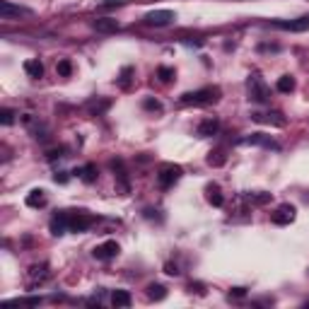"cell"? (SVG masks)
<instances>
[{
	"label": "cell",
	"instance_id": "4",
	"mask_svg": "<svg viewBox=\"0 0 309 309\" xmlns=\"http://www.w3.org/2000/svg\"><path fill=\"white\" fill-rule=\"evenodd\" d=\"M49 278H51L49 263H37V266H32L27 273V287H39V285H44Z\"/></svg>",
	"mask_w": 309,
	"mask_h": 309
},
{
	"label": "cell",
	"instance_id": "13",
	"mask_svg": "<svg viewBox=\"0 0 309 309\" xmlns=\"http://www.w3.org/2000/svg\"><path fill=\"white\" fill-rule=\"evenodd\" d=\"M217 128H220L217 119H203V121L198 123V131H196V133L201 135V138H210V135L217 133Z\"/></svg>",
	"mask_w": 309,
	"mask_h": 309
},
{
	"label": "cell",
	"instance_id": "23",
	"mask_svg": "<svg viewBox=\"0 0 309 309\" xmlns=\"http://www.w3.org/2000/svg\"><path fill=\"white\" fill-rule=\"evenodd\" d=\"M56 73H58L61 78H68V75L73 73V66H70V61H66V58H63V61H58V66H56Z\"/></svg>",
	"mask_w": 309,
	"mask_h": 309
},
{
	"label": "cell",
	"instance_id": "17",
	"mask_svg": "<svg viewBox=\"0 0 309 309\" xmlns=\"http://www.w3.org/2000/svg\"><path fill=\"white\" fill-rule=\"evenodd\" d=\"M75 174L80 176L85 184H92L94 179H97V169H94V164H85V167H80Z\"/></svg>",
	"mask_w": 309,
	"mask_h": 309
},
{
	"label": "cell",
	"instance_id": "8",
	"mask_svg": "<svg viewBox=\"0 0 309 309\" xmlns=\"http://www.w3.org/2000/svg\"><path fill=\"white\" fill-rule=\"evenodd\" d=\"M145 22L152 27H167L169 22H174V13L172 10H152V13H148Z\"/></svg>",
	"mask_w": 309,
	"mask_h": 309
},
{
	"label": "cell",
	"instance_id": "6",
	"mask_svg": "<svg viewBox=\"0 0 309 309\" xmlns=\"http://www.w3.org/2000/svg\"><path fill=\"white\" fill-rule=\"evenodd\" d=\"M32 10L29 8H22V5H13L10 0H3L0 3V17L3 20H13V17H29Z\"/></svg>",
	"mask_w": 309,
	"mask_h": 309
},
{
	"label": "cell",
	"instance_id": "31",
	"mask_svg": "<svg viewBox=\"0 0 309 309\" xmlns=\"http://www.w3.org/2000/svg\"><path fill=\"white\" fill-rule=\"evenodd\" d=\"M232 295H234V297H242L244 295V287H234V290H232Z\"/></svg>",
	"mask_w": 309,
	"mask_h": 309
},
{
	"label": "cell",
	"instance_id": "20",
	"mask_svg": "<svg viewBox=\"0 0 309 309\" xmlns=\"http://www.w3.org/2000/svg\"><path fill=\"white\" fill-rule=\"evenodd\" d=\"M87 109L92 111L94 116H99L102 111H107V109H109V102H107V99H92V102L87 104Z\"/></svg>",
	"mask_w": 309,
	"mask_h": 309
},
{
	"label": "cell",
	"instance_id": "27",
	"mask_svg": "<svg viewBox=\"0 0 309 309\" xmlns=\"http://www.w3.org/2000/svg\"><path fill=\"white\" fill-rule=\"evenodd\" d=\"M123 3H126V0H109V3H102L99 8H102V10H109V8H121Z\"/></svg>",
	"mask_w": 309,
	"mask_h": 309
},
{
	"label": "cell",
	"instance_id": "25",
	"mask_svg": "<svg viewBox=\"0 0 309 309\" xmlns=\"http://www.w3.org/2000/svg\"><path fill=\"white\" fill-rule=\"evenodd\" d=\"M157 75H160L162 82H169L172 78H174V70H172V68H160V70H157Z\"/></svg>",
	"mask_w": 309,
	"mask_h": 309
},
{
	"label": "cell",
	"instance_id": "26",
	"mask_svg": "<svg viewBox=\"0 0 309 309\" xmlns=\"http://www.w3.org/2000/svg\"><path fill=\"white\" fill-rule=\"evenodd\" d=\"M270 198V193H263V191H258V196H249V201L254 203H266Z\"/></svg>",
	"mask_w": 309,
	"mask_h": 309
},
{
	"label": "cell",
	"instance_id": "28",
	"mask_svg": "<svg viewBox=\"0 0 309 309\" xmlns=\"http://www.w3.org/2000/svg\"><path fill=\"white\" fill-rule=\"evenodd\" d=\"M164 273H167V275H179V270H176L174 263H167V266H164Z\"/></svg>",
	"mask_w": 309,
	"mask_h": 309
},
{
	"label": "cell",
	"instance_id": "30",
	"mask_svg": "<svg viewBox=\"0 0 309 309\" xmlns=\"http://www.w3.org/2000/svg\"><path fill=\"white\" fill-rule=\"evenodd\" d=\"M56 181H61V184H66V181H68V176L63 174V172H61V174H56Z\"/></svg>",
	"mask_w": 309,
	"mask_h": 309
},
{
	"label": "cell",
	"instance_id": "22",
	"mask_svg": "<svg viewBox=\"0 0 309 309\" xmlns=\"http://www.w3.org/2000/svg\"><path fill=\"white\" fill-rule=\"evenodd\" d=\"M164 295H167V290H164L162 285H155V282L148 285V297L150 299H157V302H160V299H164Z\"/></svg>",
	"mask_w": 309,
	"mask_h": 309
},
{
	"label": "cell",
	"instance_id": "24",
	"mask_svg": "<svg viewBox=\"0 0 309 309\" xmlns=\"http://www.w3.org/2000/svg\"><path fill=\"white\" fill-rule=\"evenodd\" d=\"M0 121H3V126H13L15 123V111L13 109H3V111H0Z\"/></svg>",
	"mask_w": 309,
	"mask_h": 309
},
{
	"label": "cell",
	"instance_id": "7",
	"mask_svg": "<svg viewBox=\"0 0 309 309\" xmlns=\"http://www.w3.org/2000/svg\"><path fill=\"white\" fill-rule=\"evenodd\" d=\"M119 251H121V246L114 242V239H109V242H102L99 246H94L92 254H94V258H97V261H109V258H114Z\"/></svg>",
	"mask_w": 309,
	"mask_h": 309
},
{
	"label": "cell",
	"instance_id": "12",
	"mask_svg": "<svg viewBox=\"0 0 309 309\" xmlns=\"http://www.w3.org/2000/svg\"><path fill=\"white\" fill-rule=\"evenodd\" d=\"M94 29H97V32H102V34H114V32H119V29H121V25H119V20L102 17V20H94Z\"/></svg>",
	"mask_w": 309,
	"mask_h": 309
},
{
	"label": "cell",
	"instance_id": "11",
	"mask_svg": "<svg viewBox=\"0 0 309 309\" xmlns=\"http://www.w3.org/2000/svg\"><path fill=\"white\" fill-rule=\"evenodd\" d=\"M22 121H25V126H27L29 131L34 133V138H37V140H39V138H41V140H46V128H44V123H39L34 116H32V114H25V116H22Z\"/></svg>",
	"mask_w": 309,
	"mask_h": 309
},
{
	"label": "cell",
	"instance_id": "21",
	"mask_svg": "<svg viewBox=\"0 0 309 309\" xmlns=\"http://www.w3.org/2000/svg\"><path fill=\"white\" fill-rule=\"evenodd\" d=\"M208 201L213 203L215 208H220V205L225 203V198H222V193H220V188L217 186H208Z\"/></svg>",
	"mask_w": 309,
	"mask_h": 309
},
{
	"label": "cell",
	"instance_id": "15",
	"mask_svg": "<svg viewBox=\"0 0 309 309\" xmlns=\"http://www.w3.org/2000/svg\"><path fill=\"white\" fill-rule=\"evenodd\" d=\"M27 205L29 208H44V205H46V191H41V188L29 191L27 193Z\"/></svg>",
	"mask_w": 309,
	"mask_h": 309
},
{
	"label": "cell",
	"instance_id": "10",
	"mask_svg": "<svg viewBox=\"0 0 309 309\" xmlns=\"http://www.w3.org/2000/svg\"><path fill=\"white\" fill-rule=\"evenodd\" d=\"M270 220H273L275 225H290V222L295 220V208L287 205V203H285V205H278L275 213L270 215Z\"/></svg>",
	"mask_w": 309,
	"mask_h": 309
},
{
	"label": "cell",
	"instance_id": "18",
	"mask_svg": "<svg viewBox=\"0 0 309 309\" xmlns=\"http://www.w3.org/2000/svg\"><path fill=\"white\" fill-rule=\"evenodd\" d=\"M66 229H68V222H66V213H58V215H56L54 220H51V232H54L56 237H58V234H63Z\"/></svg>",
	"mask_w": 309,
	"mask_h": 309
},
{
	"label": "cell",
	"instance_id": "1",
	"mask_svg": "<svg viewBox=\"0 0 309 309\" xmlns=\"http://www.w3.org/2000/svg\"><path fill=\"white\" fill-rule=\"evenodd\" d=\"M220 97V90L217 87H203V90H196V92H188L181 97V104H193V107H201V104H213Z\"/></svg>",
	"mask_w": 309,
	"mask_h": 309
},
{
	"label": "cell",
	"instance_id": "3",
	"mask_svg": "<svg viewBox=\"0 0 309 309\" xmlns=\"http://www.w3.org/2000/svg\"><path fill=\"white\" fill-rule=\"evenodd\" d=\"M268 97H270V90L266 87V82L261 80L258 75H251L249 78V99L263 104V102H268Z\"/></svg>",
	"mask_w": 309,
	"mask_h": 309
},
{
	"label": "cell",
	"instance_id": "9",
	"mask_svg": "<svg viewBox=\"0 0 309 309\" xmlns=\"http://www.w3.org/2000/svg\"><path fill=\"white\" fill-rule=\"evenodd\" d=\"M273 27L285 29V32H307V29H309V15H307V17L290 20V22H282V20H278V22H273Z\"/></svg>",
	"mask_w": 309,
	"mask_h": 309
},
{
	"label": "cell",
	"instance_id": "16",
	"mask_svg": "<svg viewBox=\"0 0 309 309\" xmlns=\"http://www.w3.org/2000/svg\"><path fill=\"white\" fill-rule=\"evenodd\" d=\"M25 73H27L29 78H41V75H44V66H41L39 58H29V61H25Z\"/></svg>",
	"mask_w": 309,
	"mask_h": 309
},
{
	"label": "cell",
	"instance_id": "19",
	"mask_svg": "<svg viewBox=\"0 0 309 309\" xmlns=\"http://www.w3.org/2000/svg\"><path fill=\"white\" fill-rule=\"evenodd\" d=\"M275 87H278V92H285V94L292 92V90H295V78H290V75H282Z\"/></svg>",
	"mask_w": 309,
	"mask_h": 309
},
{
	"label": "cell",
	"instance_id": "2",
	"mask_svg": "<svg viewBox=\"0 0 309 309\" xmlns=\"http://www.w3.org/2000/svg\"><path fill=\"white\" fill-rule=\"evenodd\" d=\"M66 213V222H68V229L70 232H85V229L92 227L94 217L87 215V213H82V210H78V213H73V210H63Z\"/></svg>",
	"mask_w": 309,
	"mask_h": 309
},
{
	"label": "cell",
	"instance_id": "5",
	"mask_svg": "<svg viewBox=\"0 0 309 309\" xmlns=\"http://www.w3.org/2000/svg\"><path fill=\"white\" fill-rule=\"evenodd\" d=\"M179 179H181V167L179 164H164L160 169V174H157V181H160L162 188L174 186Z\"/></svg>",
	"mask_w": 309,
	"mask_h": 309
},
{
	"label": "cell",
	"instance_id": "14",
	"mask_svg": "<svg viewBox=\"0 0 309 309\" xmlns=\"http://www.w3.org/2000/svg\"><path fill=\"white\" fill-rule=\"evenodd\" d=\"M131 292L128 290H114V295H111V304L116 309H126V307H131Z\"/></svg>",
	"mask_w": 309,
	"mask_h": 309
},
{
	"label": "cell",
	"instance_id": "29",
	"mask_svg": "<svg viewBox=\"0 0 309 309\" xmlns=\"http://www.w3.org/2000/svg\"><path fill=\"white\" fill-rule=\"evenodd\" d=\"M145 109H155V111H160L162 104H160V102H152V99H148V102H145Z\"/></svg>",
	"mask_w": 309,
	"mask_h": 309
}]
</instances>
